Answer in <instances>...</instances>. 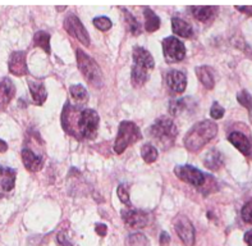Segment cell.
Instances as JSON below:
<instances>
[{
  "label": "cell",
  "instance_id": "6da1fadb",
  "mask_svg": "<svg viewBox=\"0 0 252 246\" xmlns=\"http://www.w3.org/2000/svg\"><path fill=\"white\" fill-rule=\"evenodd\" d=\"M99 114L94 109H82L81 106H64L62 113V125L68 135L77 139H94L99 130Z\"/></svg>",
  "mask_w": 252,
  "mask_h": 246
},
{
  "label": "cell",
  "instance_id": "7a4b0ae2",
  "mask_svg": "<svg viewBox=\"0 0 252 246\" xmlns=\"http://www.w3.org/2000/svg\"><path fill=\"white\" fill-rule=\"evenodd\" d=\"M218 134V125L215 122L205 119V121L197 122L193 127L186 134L183 139V144L187 150L192 153H197L210 142Z\"/></svg>",
  "mask_w": 252,
  "mask_h": 246
},
{
  "label": "cell",
  "instance_id": "3957f363",
  "mask_svg": "<svg viewBox=\"0 0 252 246\" xmlns=\"http://www.w3.org/2000/svg\"><path fill=\"white\" fill-rule=\"evenodd\" d=\"M149 134L157 141H159L161 146L169 147L173 145L178 135V128L176 123L169 117H159L154 125L149 128Z\"/></svg>",
  "mask_w": 252,
  "mask_h": 246
},
{
  "label": "cell",
  "instance_id": "277c9868",
  "mask_svg": "<svg viewBox=\"0 0 252 246\" xmlns=\"http://www.w3.org/2000/svg\"><path fill=\"white\" fill-rule=\"evenodd\" d=\"M77 63L80 68L81 73L86 78L90 85L95 87L102 86V72L99 64L96 63L95 59L87 55L81 49H77Z\"/></svg>",
  "mask_w": 252,
  "mask_h": 246
},
{
  "label": "cell",
  "instance_id": "5b68a950",
  "mask_svg": "<svg viewBox=\"0 0 252 246\" xmlns=\"http://www.w3.org/2000/svg\"><path fill=\"white\" fill-rule=\"evenodd\" d=\"M140 128L136 123L129 121L121 122L118 128V135L114 142V151L117 154H122L128 146L136 144L138 140H141Z\"/></svg>",
  "mask_w": 252,
  "mask_h": 246
},
{
  "label": "cell",
  "instance_id": "8992f818",
  "mask_svg": "<svg viewBox=\"0 0 252 246\" xmlns=\"http://www.w3.org/2000/svg\"><path fill=\"white\" fill-rule=\"evenodd\" d=\"M161 45H163L164 57L168 63H177V62H182L185 59L186 46L176 36H169V37L164 38Z\"/></svg>",
  "mask_w": 252,
  "mask_h": 246
},
{
  "label": "cell",
  "instance_id": "52a82bcc",
  "mask_svg": "<svg viewBox=\"0 0 252 246\" xmlns=\"http://www.w3.org/2000/svg\"><path fill=\"white\" fill-rule=\"evenodd\" d=\"M174 173L181 181L189 183L195 187H202L206 182V175L201 172L200 170L195 168V167L186 164V166H177L174 168Z\"/></svg>",
  "mask_w": 252,
  "mask_h": 246
},
{
  "label": "cell",
  "instance_id": "ba28073f",
  "mask_svg": "<svg viewBox=\"0 0 252 246\" xmlns=\"http://www.w3.org/2000/svg\"><path fill=\"white\" fill-rule=\"evenodd\" d=\"M173 226L176 230L177 235L179 239L183 241L186 246H193L196 240V232L195 227L189 218L183 214H178L173 219Z\"/></svg>",
  "mask_w": 252,
  "mask_h": 246
},
{
  "label": "cell",
  "instance_id": "9c48e42d",
  "mask_svg": "<svg viewBox=\"0 0 252 246\" xmlns=\"http://www.w3.org/2000/svg\"><path fill=\"white\" fill-rule=\"evenodd\" d=\"M64 29H65V31L69 35L76 37L81 44H83L85 46H89V32H87V30L85 29V26L82 25V22H81L80 18L76 14H69V16H67V18L64 19Z\"/></svg>",
  "mask_w": 252,
  "mask_h": 246
},
{
  "label": "cell",
  "instance_id": "30bf717a",
  "mask_svg": "<svg viewBox=\"0 0 252 246\" xmlns=\"http://www.w3.org/2000/svg\"><path fill=\"white\" fill-rule=\"evenodd\" d=\"M126 226L129 228H144L150 222V214L141 209L128 208L121 211Z\"/></svg>",
  "mask_w": 252,
  "mask_h": 246
},
{
  "label": "cell",
  "instance_id": "8fae6325",
  "mask_svg": "<svg viewBox=\"0 0 252 246\" xmlns=\"http://www.w3.org/2000/svg\"><path fill=\"white\" fill-rule=\"evenodd\" d=\"M26 51H13L8 62L9 72L14 76H26L29 74V67L26 62Z\"/></svg>",
  "mask_w": 252,
  "mask_h": 246
},
{
  "label": "cell",
  "instance_id": "7c38bea8",
  "mask_svg": "<svg viewBox=\"0 0 252 246\" xmlns=\"http://www.w3.org/2000/svg\"><path fill=\"white\" fill-rule=\"evenodd\" d=\"M16 170L0 166V198H4L14 189L16 185Z\"/></svg>",
  "mask_w": 252,
  "mask_h": 246
},
{
  "label": "cell",
  "instance_id": "4fadbf2b",
  "mask_svg": "<svg viewBox=\"0 0 252 246\" xmlns=\"http://www.w3.org/2000/svg\"><path fill=\"white\" fill-rule=\"evenodd\" d=\"M22 162L26 170L30 172H38L44 166V158L40 154L35 153L31 147H23L22 149Z\"/></svg>",
  "mask_w": 252,
  "mask_h": 246
},
{
  "label": "cell",
  "instance_id": "5bb4252c",
  "mask_svg": "<svg viewBox=\"0 0 252 246\" xmlns=\"http://www.w3.org/2000/svg\"><path fill=\"white\" fill-rule=\"evenodd\" d=\"M166 85L173 93L182 94L187 87V76L181 70H172L166 73Z\"/></svg>",
  "mask_w": 252,
  "mask_h": 246
},
{
  "label": "cell",
  "instance_id": "9a60e30c",
  "mask_svg": "<svg viewBox=\"0 0 252 246\" xmlns=\"http://www.w3.org/2000/svg\"><path fill=\"white\" fill-rule=\"evenodd\" d=\"M133 62L134 66L142 67L147 70H154V67H155V62H154V58L150 51L141 48V46H136L133 49Z\"/></svg>",
  "mask_w": 252,
  "mask_h": 246
},
{
  "label": "cell",
  "instance_id": "2e32d148",
  "mask_svg": "<svg viewBox=\"0 0 252 246\" xmlns=\"http://www.w3.org/2000/svg\"><path fill=\"white\" fill-rule=\"evenodd\" d=\"M228 141H229L230 144L233 145L236 149H238L243 155H250V154H251V141H250V139L247 138L246 135L242 134V132H230V134L228 135Z\"/></svg>",
  "mask_w": 252,
  "mask_h": 246
},
{
  "label": "cell",
  "instance_id": "e0dca14e",
  "mask_svg": "<svg viewBox=\"0 0 252 246\" xmlns=\"http://www.w3.org/2000/svg\"><path fill=\"white\" fill-rule=\"evenodd\" d=\"M14 94H16V87L12 80L8 77L0 78V110L9 104Z\"/></svg>",
  "mask_w": 252,
  "mask_h": 246
},
{
  "label": "cell",
  "instance_id": "ac0fdd59",
  "mask_svg": "<svg viewBox=\"0 0 252 246\" xmlns=\"http://www.w3.org/2000/svg\"><path fill=\"white\" fill-rule=\"evenodd\" d=\"M192 16L197 19L198 22L208 23L215 18L218 13V6L204 5V6H191Z\"/></svg>",
  "mask_w": 252,
  "mask_h": 246
},
{
  "label": "cell",
  "instance_id": "d6986e66",
  "mask_svg": "<svg viewBox=\"0 0 252 246\" xmlns=\"http://www.w3.org/2000/svg\"><path fill=\"white\" fill-rule=\"evenodd\" d=\"M29 89L35 104L42 105L46 98H48V93H46V89H45V85L42 83V81L29 80Z\"/></svg>",
  "mask_w": 252,
  "mask_h": 246
},
{
  "label": "cell",
  "instance_id": "ffe728a7",
  "mask_svg": "<svg viewBox=\"0 0 252 246\" xmlns=\"http://www.w3.org/2000/svg\"><path fill=\"white\" fill-rule=\"evenodd\" d=\"M172 30L177 36L183 38H189L193 36V29L189 22L183 21L182 18L173 17L172 18Z\"/></svg>",
  "mask_w": 252,
  "mask_h": 246
},
{
  "label": "cell",
  "instance_id": "44dd1931",
  "mask_svg": "<svg viewBox=\"0 0 252 246\" xmlns=\"http://www.w3.org/2000/svg\"><path fill=\"white\" fill-rule=\"evenodd\" d=\"M204 164L205 167L210 171L220 170L224 164L223 154H221L219 150H217V149H211V150L208 151L206 155H205Z\"/></svg>",
  "mask_w": 252,
  "mask_h": 246
},
{
  "label": "cell",
  "instance_id": "7402d4cb",
  "mask_svg": "<svg viewBox=\"0 0 252 246\" xmlns=\"http://www.w3.org/2000/svg\"><path fill=\"white\" fill-rule=\"evenodd\" d=\"M196 74H197L198 80L204 85L205 89H214V73H213V70L210 67H208V66H200V67L196 68Z\"/></svg>",
  "mask_w": 252,
  "mask_h": 246
},
{
  "label": "cell",
  "instance_id": "603a6c76",
  "mask_svg": "<svg viewBox=\"0 0 252 246\" xmlns=\"http://www.w3.org/2000/svg\"><path fill=\"white\" fill-rule=\"evenodd\" d=\"M145 17V30L147 32H155L160 29V18L154 10H151L149 6L144 9Z\"/></svg>",
  "mask_w": 252,
  "mask_h": 246
},
{
  "label": "cell",
  "instance_id": "cb8c5ba5",
  "mask_svg": "<svg viewBox=\"0 0 252 246\" xmlns=\"http://www.w3.org/2000/svg\"><path fill=\"white\" fill-rule=\"evenodd\" d=\"M69 93L77 106L85 105L89 100V93L82 85H73L69 87Z\"/></svg>",
  "mask_w": 252,
  "mask_h": 246
},
{
  "label": "cell",
  "instance_id": "d4e9b609",
  "mask_svg": "<svg viewBox=\"0 0 252 246\" xmlns=\"http://www.w3.org/2000/svg\"><path fill=\"white\" fill-rule=\"evenodd\" d=\"M149 80V70H145L142 67L134 66L132 67V73H131V81L132 85L136 87H140L147 82Z\"/></svg>",
  "mask_w": 252,
  "mask_h": 246
},
{
  "label": "cell",
  "instance_id": "484cf974",
  "mask_svg": "<svg viewBox=\"0 0 252 246\" xmlns=\"http://www.w3.org/2000/svg\"><path fill=\"white\" fill-rule=\"evenodd\" d=\"M50 34L45 31H37L33 36V44L35 46H38V48L44 49L46 54H50L51 48H50Z\"/></svg>",
  "mask_w": 252,
  "mask_h": 246
},
{
  "label": "cell",
  "instance_id": "4316f807",
  "mask_svg": "<svg viewBox=\"0 0 252 246\" xmlns=\"http://www.w3.org/2000/svg\"><path fill=\"white\" fill-rule=\"evenodd\" d=\"M125 12V19H126V23H127V27H128V31L131 32L132 35L137 36L141 34V25L138 22L137 19L134 18L133 14L128 12L127 9H123Z\"/></svg>",
  "mask_w": 252,
  "mask_h": 246
},
{
  "label": "cell",
  "instance_id": "83f0119b",
  "mask_svg": "<svg viewBox=\"0 0 252 246\" xmlns=\"http://www.w3.org/2000/svg\"><path fill=\"white\" fill-rule=\"evenodd\" d=\"M141 155H142V159L146 163H154L158 159L159 154H158V149L154 145L145 144L142 149H141Z\"/></svg>",
  "mask_w": 252,
  "mask_h": 246
},
{
  "label": "cell",
  "instance_id": "f1b7e54d",
  "mask_svg": "<svg viewBox=\"0 0 252 246\" xmlns=\"http://www.w3.org/2000/svg\"><path fill=\"white\" fill-rule=\"evenodd\" d=\"M187 109V103L185 99L179 100H172L169 104V113L173 117H177V115H181L183 112Z\"/></svg>",
  "mask_w": 252,
  "mask_h": 246
},
{
  "label": "cell",
  "instance_id": "f546056e",
  "mask_svg": "<svg viewBox=\"0 0 252 246\" xmlns=\"http://www.w3.org/2000/svg\"><path fill=\"white\" fill-rule=\"evenodd\" d=\"M237 100L240 103L241 105L245 106L246 109H249L250 115H251V119H252V98L250 95V93L247 90H242L241 93L237 94Z\"/></svg>",
  "mask_w": 252,
  "mask_h": 246
},
{
  "label": "cell",
  "instance_id": "4dcf8cb0",
  "mask_svg": "<svg viewBox=\"0 0 252 246\" xmlns=\"http://www.w3.org/2000/svg\"><path fill=\"white\" fill-rule=\"evenodd\" d=\"M128 246H149V240L142 234H133L128 237Z\"/></svg>",
  "mask_w": 252,
  "mask_h": 246
},
{
  "label": "cell",
  "instance_id": "1f68e13d",
  "mask_svg": "<svg viewBox=\"0 0 252 246\" xmlns=\"http://www.w3.org/2000/svg\"><path fill=\"white\" fill-rule=\"evenodd\" d=\"M93 23L96 29L100 30V31H109L113 26L112 21L108 17H96V18H94Z\"/></svg>",
  "mask_w": 252,
  "mask_h": 246
},
{
  "label": "cell",
  "instance_id": "d6a6232c",
  "mask_svg": "<svg viewBox=\"0 0 252 246\" xmlns=\"http://www.w3.org/2000/svg\"><path fill=\"white\" fill-rule=\"evenodd\" d=\"M117 194L119 196V200H121L123 204H126L128 208H132L131 200H129V192H128L127 186L126 185H119L118 189H117Z\"/></svg>",
  "mask_w": 252,
  "mask_h": 246
},
{
  "label": "cell",
  "instance_id": "836d02e7",
  "mask_svg": "<svg viewBox=\"0 0 252 246\" xmlns=\"http://www.w3.org/2000/svg\"><path fill=\"white\" fill-rule=\"evenodd\" d=\"M241 215H242V219L246 223L252 224V202H249L243 205L242 211H241Z\"/></svg>",
  "mask_w": 252,
  "mask_h": 246
},
{
  "label": "cell",
  "instance_id": "e575fe53",
  "mask_svg": "<svg viewBox=\"0 0 252 246\" xmlns=\"http://www.w3.org/2000/svg\"><path fill=\"white\" fill-rule=\"evenodd\" d=\"M224 113H225V110H224L223 106L219 104V103H214L213 105H211V109H210V115L213 117L214 119H220L224 117Z\"/></svg>",
  "mask_w": 252,
  "mask_h": 246
},
{
  "label": "cell",
  "instance_id": "d590c367",
  "mask_svg": "<svg viewBox=\"0 0 252 246\" xmlns=\"http://www.w3.org/2000/svg\"><path fill=\"white\" fill-rule=\"evenodd\" d=\"M57 241L58 244H59V246H72L69 239H68V236L65 235V232H63V231L57 235Z\"/></svg>",
  "mask_w": 252,
  "mask_h": 246
},
{
  "label": "cell",
  "instance_id": "8d00e7d4",
  "mask_svg": "<svg viewBox=\"0 0 252 246\" xmlns=\"http://www.w3.org/2000/svg\"><path fill=\"white\" fill-rule=\"evenodd\" d=\"M170 243V236L168 235V232L163 231L161 234H160V245L161 246H168Z\"/></svg>",
  "mask_w": 252,
  "mask_h": 246
},
{
  "label": "cell",
  "instance_id": "74e56055",
  "mask_svg": "<svg viewBox=\"0 0 252 246\" xmlns=\"http://www.w3.org/2000/svg\"><path fill=\"white\" fill-rule=\"evenodd\" d=\"M96 234L100 235V236H105L106 232H108V227H106L105 224H102V223H97L96 224Z\"/></svg>",
  "mask_w": 252,
  "mask_h": 246
},
{
  "label": "cell",
  "instance_id": "f35d334b",
  "mask_svg": "<svg viewBox=\"0 0 252 246\" xmlns=\"http://www.w3.org/2000/svg\"><path fill=\"white\" fill-rule=\"evenodd\" d=\"M236 9L241 10V12L245 13V14H249V16L252 17V5H245V6L237 5Z\"/></svg>",
  "mask_w": 252,
  "mask_h": 246
},
{
  "label": "cell",
  "instance_id": "ab89813d",
  "mask_svg": "<svg viewBox=\"0 0 252 246\" xmlns=\"http://www.w3.org/2000/svg\"><path fill=\"white\" fill-rule=\"evenodd\" d=\"M245 243L247 244V246H252V230L247 231L245 234Z\"/></svg>",
  "mask_w": 252,
  "mask_h": 246
},
{
  "label": "cell",
  "instance_id": "60d3db41",
  "mask_svg": "<svg viewBox=\"0 0 252 246\" xmlns=\"http://www.w3.org/2000/svg\"><path fill=\"white\" fill-rule=\"evenodd\" d=\"M8 150V145H6L5 141H3L0 139V153H4V151Z\"/></svg>",
  "mask_w": 252,
  "mask_h": 246
}]
</instances>
